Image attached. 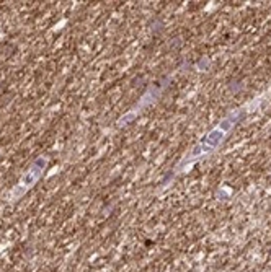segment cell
Listing matches in <instances>:
<instances>
[{"label": "cell", "instance_id": "obj_1", "mask_svg": "<svg viewBox=\"0 0 271 272\" xmlns=\"http://www.w3.org/2000/svg\"><path fill=\"white\" fill-rule=\"evenodd\" d=\"M245 113H247L245 109H239V111H234V113H230L229 116H226L219 124H217L216 127L211 129V131H209L206 136H204L203 139L193 147V150L189 152V154H187V156L183 158V161L178 165V170L185 168L187 165L193 163V161H196L198 158L206 156V155L211 154V152L216 150L217 147H219L222 142H224V139L227 137V134H229L232 129H234L235 124L239 122L240 119L245 117Z\"/></svg>", "mask_w": 271, "mask_h": 272}, {"label": "cell", "instance_id": "obj_2", "mask_svg": "<svg viewBox=\"0 0 271 272\" xmlns=\"http://www.w3.org/2000/svg\"><path fill=\"white\" fill-rule=\"evenodd\" d=\"M46 166H47V158H46V156H38V158L33 161L30 166H28L25 173L21 175L20 181H18V184L12 189L8 199H10V200L21 199L23 195H25L28 191H30L33 186L38 183V179H40L42 176V173H44Z\"/></svg>", "mask_w": 271, "mask_h": 272}]
</instances>
